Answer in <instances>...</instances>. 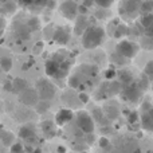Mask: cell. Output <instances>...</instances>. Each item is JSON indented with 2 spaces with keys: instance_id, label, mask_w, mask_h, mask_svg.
<instances>
[{
  "instance_id": "484cf974",
  "label": "cell",
  "mask_w": 153,
  "mask_h": 153,
  "mask_svg": "<svg viewBox=\"0 0 153 153\" xmlns=\"http://www.w3.org/2000/svg\"><path fill=\"white\" fill-rule=\"evenodd\" d=\"M94 1L101 10H108L109 7H111V4L114 3V0H94Z\"/></svg>"
},
{
  "instance_id": "603a6c76",
  "label": "cell",
  "mask_w": 153,
  "mask_h": 153,
  "mask_svg": "<svg viewBox=\"0 0 153 153\" xmlns=\"http://www.w3.org/2000/svg\"><path fill=\"white\" fill-rule=\"evenodd\" d=\"M48 109H50V103H48V101H42V100H40L39 103L35 106V110H36L39 114L46 113Z\"/></svg>"
},
{
  "instance_id": "f35d334b",
  "label": "cell",
  "mask_w": 153,
  "mask_h": 153,
  "mask_svg": "<svg viewBox=\"0 0 153 153\" xmlns=\"http://www.w3.org/2000/svg\"><path fill=\"white\" fill-rule=\"evenodd\" d=\"M100 146L101 148H106V146H109V140L106 137H101L100 138Z\"/></svg>"
},
{
  "instance_id": "8992f818",
  "label": "cell",
  "mask_w": 153,
  "mask_h": 153,
  "mask_svg": "<svg viewBox=\"0 0 153 153\" xmlns=\"http://www.w3.org/2000/svg\"><path fill=\"white\" fill-rule=\"evenodd\" d=\"M19 101H20L24 106L35 108V106L39 103L40 98L35 89H26L24 91H22L20 94H19Z\"/></svg>"
},
{
  "instance_id": "d6a6232c",
  "label": "cell",
  "mask_w": 153,
  "mask_h": 153,
  "mask_svg": "<svg viewBox=\"0 0 153 153\" xmlns=\"http://www.w3.org/2000/svg\"><path fill=\"white\" fill-rule=\"evenodd\" d=\"M137 120H138V114L136 113V111H132V113L129 114V117H128V121H129L130 124H134Z\"/></svg>"
},
{
  "instance_id": "e575fe53",
  "label": "cell",
  "mask_w": 153,
  "mask_h": 153,
  "mask_svg": "<svg viewBox=\"0 0 153 153\" xmlns=\"http://www.w3.org/2000/svg\"><path fill=\"white\" fill-rule=\"evenodd\" d=\"M78 98H79V101H81L82 103H86L87 101H89V95H87L85 91L79 93V94H78Z\"/></svg>"
},
{
  "instance_id": "8d00e7d4",
  "label": "cell",
  "mask_w": 153,
  "mask_h": 153,
  "mask_svg": "<svg viewBox=\"0 0 153 153\" xmlns=\"http://www.w3.org/2000/svg\"><path fill=\"white\" fill-rule=\"evenodd\" d=\"M87 13V8L85 7L83 4H81V5H78V15H81V16H85Z\"/></svg>"
},
{
  "instance_id": "836d02e7",
  "label": "cell",
  "mask_w": 153,
  "mask_h": 153,
  "mask_svg": "<svg viewBox=\"0 0 153 153\" xmlns=\"http://www.w3.org/2000/svg\"><path fill=\"white\" fill-rule=\"evenodd\" d=\"M116 75H117V73L114 69H109V70H106V73H105V76L108 79H113Z\"/></svg>"
},
{
  "instance_id": "ee69618b",
  "label": "cell",
  "mask_w": 153,
  "mask_h": 153,
  "mask_svg": "<svg viewBox=\"0 0 153 153\" xmlns=\"http://www.w3.org/2000/svg\"><path fill=\"white\" fill-rule=\"evenodd\" d=\"M4 28H5V20L3 19V16H0V34H3Z\"/></svg>"
},
{
  "instance_id": "5b68a950",
  "label": "cell",
  "mask_w": 153,
  "mask_h": 153,
  "mask_svg": "<svg viewBox=\"0 0 153 153\" xmlns=\"http://www.w3.org/2000/svg\"><path fill=\"white\" fill-rule=\"evenodd\" d=\"M35 90L39 94V98L42 101H50L55 97V86L51 83L48 79H39L36 82Z\"/></svg>"
},
{
  "instance_id": "f1b7e54d",
  "label": "cell",
  "mask_w": 153,
  "mask_h": 153,
  "mask_svg": "<svg viewBox=\"0 0 153 153\" xmlns=\"http://www.w3.org/2000/svg\"><path fill=\"white\" fill-rule=\"evenodd\" d=\"M144 74H145L146 76H151V78H153V61L148 62L145 66V69H144Z\"/></svg>"
},
{
  "instance_id": "cb8c5ba5",
  "label": "cell",
  "mask_w": 153,
  "mask_h": 153,
  "mask_svg": "<svg viewBox=\"0 0 153 153\" xmlns=\"http://www.w3.org/2000/svg\"><path fill=\"white\" fill-rule=\"evenodd\" d=\"M141 46H143L145 50H153V38L152 36H143L141 39Z\"/></svg>"
},
{
  "instance_id": "60d3db41",
  "label": "cell",
  "mask_w": 153,
  "mask_h": 153,
  "mask_svg": "<svg viewBox=\"0 0 153 153\" xmlns=\"http://www.w3.org/2000/svg\"><path fill=\"white\" fill-rule=\"evenodd\" d=\"M4 89L7 90V91H13V85H12V82H5Z\"/></svg>"
},
{
  "instance_id": "4fadbf2b",
  "label": "cell",
  "mask_w": 153,
  "mask_h": 153,
  "mask_svg": "<svg viewBox=\"0 0 153 153\" xmlns=\"http://www.w3.org/2000/svg\"><path fill=\"white\" fill-rule=\"evenodd\" d=\"M35 128L34 125H23L19 128V137L23 140H30V138L35 137Z\"/></svg>"
},
{
  "instance_id": "277c9868",
  "label": "cell",
  "mask_w": 153,
  "mask_h": 153,
  "mask_svg": "<svg viewBox=\"0 0 153 153\" xmlns=\"http://www.w3.org/2000/svg\"><path fill=\"white\" fill-rule=\"evenodd\" d=\"M76 125H78L79 130L85 134H93L95 129V124H94V120L93 117L90 116L87 111H78L76 114Z\"/></svg>"
},
{
  "instance_id": "ac0fdd59",
  "label": "cell",
  "mask_w": 153,
  "mask_h": 153,
  "mask_svg": "<svg viewBox=\"0 0 153 153\" xmlns=\"http://www.w3.org/2000/svg\"><path fill=\"white\" fill-rule=\"evenodd\" d=\"M140 12H143L144 15H146V13H152L153 12V0H144V1L141 3Z\"/></svg>"
},
{
  "instance_id": "7402d4cb",
  "label": "cell",
  "mask_w": 153,
  "mask_h": 153,
  "mask_svg": "<svg viewBox=\"0 0 153 153\" xmlns=\"http://www.w3.org/2000/svg\"><path fill=\"white\" fill-rule=\"evenodd\" d=\"M140 23L144 28H148L149 26L153 24V13H146V15H143L140 19Z\"/></svg>"
},
{
  "instance_id": "2e32d148",
  "label": "cell",
  "mask_w": 153,
  "mask_h": 153,
  "mask_svg": "<svg viewBox=\"0 0 153 153\" xmlns=\"http://www.w3.org/2000/svg\"><path fill=\"white\" fill-rule=\"evenodd\" d=\"M12 85H13V91L18 93V94H20L22 91L28 89V87H27V81L23 78H15L12 81Z\"/></svg>"
},
{
  "instance_id": "f546056e",
  "label": "cell",
  "mask_w": 153,
  "mask_h": 153,
  "mask_svg": "<svg viewBox=\"0 0 153 153\" xmlns=\"http://www.w3.org/2000/svg\"><path fill=\"white\" fill-rule=\"evenodd\" d=\"M138 87H141V89L146 90L148 89V76L145 74L141 75V79H140V85H138Z\"/></svg>"
},
{
  "instance_id": "52a82bcc",
  "label": "cell",
  "mask_w": 153,
  "mask_h": 153,
  "mask_svg": "<svg viewBox=\"0 0 153 153\" xmlns=\"http://www.w3.org/2000/svg\"><path fill=\"white\" fill-rule=\"evenodd\" d=\"M61 13L69 20H75L78 18V4L74 0H65L59 5Z\"/></svg>"
},
{
  "instance_id": "ba28073f",
  "label": "cell",
  "mask_w": 153,
  "mask_h": 153,
  "mask_svg": "<svg viewBox=\"0 0 153 153\" xmlns=\"http://www.w3.org/2000/svg\"><path fill=\"white\" fill-rule=\"evenodd\" d=\"M70 38H71V32H70V28L69 27H58V28L54 31V35H53V40L55 43L61 46H65L69 43Z\"/></svg>"
},
{
  "instance_id": "30bf717a",
  "label": "cell",
  "mask_w": 153,
  "mask_h": 153,
  "mask_svg": "<svg viewBox=\"0 0 153 153\" xmlns=\"http://www.w3.org/2000/svg\"><path fill=\"white\" fill-rule=\"evenodd\" d=\"M141 3L140 0H125L121 5V12H125L128 16H136L140 12Z\"/></svg>"
},
{
  "instance_id": "5bb4252c",
  "label": "cell",
  "mask_w": 153,
  "mask_h": 153,
  "mask_svg": "<svg viewBox=\"0 0 153 153\" xmlns=\"http://www.w3.org/2000/svg\"><path fill=\"white\" fill-rule=\"evenodd\" d=\"M0 141L3 143V145L11 148L15 144V136H13V133L8 132V130H1L0 132Z\"/></svg>"
},
{
  "instance_id": "7dc6e473",
  "label": "cell",
  "mask_w": 153,
  "mask_h": 153,
  "mask_svg": "<svg viewBox=\"0 0 153 153\" xmlns=\"http://www.w3.org/2000/svg\"><path fill=\"white\" fill-rule=\"evenodd\" d=\"M81 153H87V152H81Z\"/></svg>"
},
{
  "instance_id": "9a60e30c",
  "label": "cell",
  "mask_w": 153,
  "mask_h": 153,
  "mask_svg": "<svg viewBox=\"0 0 153 153\" xmlns=\"http://www.w3.org/2000/svg\"><path fill=\"white\" fill-rule=\"evenodd\" d=\"M141 126L146 132H153V120L151 118V116L148 113L141 114Z\"/></svg>"
},
{
  "instance_id": "4316f807",
  "label": "cell",
  "mask_w": 153,
  "mask_h": 153,
  "mask_svg": "<svg viewBox=\"0 0 153 153\" xmlns=\"http://www.w3.org/2000/svg\"><path fill=\"white\" fill-rule=\"evenodd\" d=\"M54 126L53 121H43L42 122V130L45 133H54Z\"/></svg>"
},
{
  "instance_id": "9c48e42d",
  "label": "cell",
  "mask_w": 153,
  "mask_h": 153,
  "mask_svg": "<svg viewBox=\"0 0 153 153\" xmlns=\"http://www.w3.org/2000/svg\"><path fill=\"white\" fill-rule=\"evenodd\" d=\"M122 97L126 101H129V102H137L138 98H140V87H138V83L132 82V83L126 85L124 91H122Z\"/></svg>"
},
{
  "instance_id": "e0dca14e",
  "label": "cell",
  "mask_w": 153,
  "mask_h": 153,
  "mask_svg": "<svg viewBox=\"0 0 153 153\" xmlns=\"http://www.w3.org/2000/svg\"><path fill=\"white\" fill-rule=\"evenodd\" d=\"M129 34V28H128L125 24H118L116 28V31H114V38H117V39H121V38L126 36V35Z\"/></svg>"
},
{
  "instance_id": "7a4b0ae2",
  "label": "cell",
  "mask_w": 153,
  "mask_h": 153,
  "mask_svg": "<svg viewBox=\"0 0 153 153\" xmlns=\"http://www.w3.org/2000/svg\"><path fill=\"white\" fill-rule=\"evenodd\" d=\"M105 40V30L100 26H90L82 35V46L87 50H93L101 46Z\"/></svg>"
},
{
  "instance_id": "d4e9b609",
  "label": "cell",
  "mask_w": 153,
  "mask_h": 153,
  "mask_svg": "<svg viewBox=\"0 0 153 153\" xmlns=\"http://www.w3.org/2000/svg\"><path fill=\"white\" fill-rule=\"evenodd\" d=\"M120 78H121V82L125 85H129L133 82V76L130 74V71H121L120 74Z\"/></svg>"
},
{
  "instance_id": "83f0119b",
  "label": "cell",
  "mask_w": 153,
  "mask_h": 153,
  "mask_svg": "<svg viewBox=\"0 0 153 153\" xmlns=\"http://www.w3.org/2000/svg\"><path fill=\"white\" fill-rule=\"evenodd\" d=\"M10 152L11 153H26L23 144H20V143H15V144H13V145L10 148Z\"/></svg>"
},
{
  "instance_id": "ab89813d",
  "label": "cell",
  "mask_w": 153,
  "mask_h": 153,
  "mask_svg": "<svg viewBox=\"0 0 153 153\" xmlns=\"http://www.w3.org/2000/svg\"><path fill=\"white\" fill-rule=\"evenodd\" d=\"M55 7H56V0H48V3H47L48 10H54Z\"/></svg>"
},
{
  "instance_id": "bcb514c9",
  "label": "cell",
  "mask_w": 153,
  "mask_h": 153,
  "mask_svg": "<svg viewBox=\"0 0 153 153\" xmlns=\"http://www.w3.org/2000/svg\"><path fill=\"white\" fill-rule=\"evenodd\" d=\"M32 153H42V149H40V148H35Z\"/></svg>"
},
{
  "instance_id": "d6986e66",
  "label": "cell",
  "mask_w": 153,
  "mask_h": 153,
  "mask_svg": "<svg viewBox=\"0 0 153 153\" xmlns=\"http://www.w3.org/2000/svg\"><path fill=\"white\" fill-rule=\"evenodd\" d=\"M0 67L3 71H10L12 69V59L8 56H1L0 58Z\"/></svg>"
},
{
  "instance_id": "7bdbcfd3",
  "label": "cell",
  "mask_w": 153,
  "mask_h": 153,
  "mask_svg": "<svg viewBox=\"0 0 153 153\" xmlns=\"http://www.w3.org/2000/svg\"><path fill=\"white\" fill-rule=\"evenodd\" d=\"M145 35L146 36H152L153 38V24L152 26H149L148 28H145Z\"/></svg>"
},
{
  "instance_id": "b9f144b4",
  "label": "cell",
  "mask_w": 153,
  "mask_h": 153,
  "mask_svg": "<svg viewBox=\"0 0 153 153\" xmlns=\"http://www.w3.org/2000/svg\"><path fill=\"white\" fill-rule=\"evenodd\" d=\"M82 4H83L86 8H90L93 4H95V1H94V0H83V3H82Z\"/></svg>"
},
{
  "instance_id": "d590c367",
  "label": "cell",
  "mask_w": 153,
  "mask_h": 153,
  "mask_svg": "<svg viewBox=\"0 0 153 153\" xmlns=\"http://www.w3.org/2000/svg\"><path fill=\"white\" fill-rule=\"evenodd\" d=\"M47 3L48 0H34V4L36 5V7H47Z\"/></svg>"
},
{
  "instance_id": "6da1fadb",
  "label": "cell",
  "mask_w": 153,
  "mask_h": 153,
  "mask_svg": "<svg viewBox=\"0 0 153 153\" xmlns=\"http://www.w3.org/2000/svg\"><path fill=\"white\" fill-rule=\"evenodd\" d=\"M73 55L67 50H58L46 61L45 70L48 76L54 79H62L69 75L73 66Z\"/></svg>"
},
{
  "instance_id": "44dd1931",
  "label": "cell",
  "mask_w": 153,
  "mask_h": 153,
  "mask_svg": "<svg viewBox=\"0 0 153 153\" xmlns=\"http://www.w3.org/2000/svg\"><path fill=\"white\" fill-rule=\"evenodd\" d=\"M16 36L19 38V39H28L30 36V30L27 26H20L18 30H16Z\"/></svg>"
},
{
  "instance_id": "ffe728a7",
  "label": "cell",
  "mask_w": 153,
  "mask_h": 153,
  "mask_svg": "<svg viewBox=\"0 0 153 153\" xmlns=\"http://www.w3.org/2000/svg\"><path fill=\"white\" fill-rule=\"evenodd\" d=\"M27 27H28L30 32L31 31H38V30L40 28V20L36 18V16H32V18L28 20V23H27Z\"/></svg>"
},
{
  "instance_id": "7c38bea8",
  "label": "cell",
  "mask_w": 153,
  "mask_h": 153,
  "mask_svg": "<svg viewBox=\"0 0 153 153\" xmlns=\"http://www.w3.org/2000/svg\"><path fill=\"white\" fill-rule=\"evenodd\" d=\"M89 27H90V26H89V22H87V19L85 18V16L78 15V18L75 19V27H74L75 34L83 35V32L86 31Z\"/></svg>"
},
{
  "instance_id": "74e56055",
  "label": "cell",
  "mask_w": 153,
  "mask_h": 153,
  "mask_svg": "<svg viewBox=\"0 0 153 153\" xmlns=\"http://www.w3.org/2000/svg\"><path fill=\"white\" fill-rule=\"evenodd\" d=\"M31 4H34V0H19V5L22 7H30Z\"/></svg>"
},
{
  "instance_id": "3957f363",
  "label": "cell",
  "mask_w": 153,
  "mask_h": 153,
  "mask_svg": "<svg viewBox=\"0 0 153 153\" xmlns=\"http://www.w3.org/2000/svg\"><path fill=\"white\" fill-rule=\"evenodd\" d=\"M138 50H140V46L136 42H130V40H121L118 42V45L116 46V51L117 54L122 56L125 59H132L137 55Z\"/></svg>"
},
{
  "instance_id": "4dcf8cb0",
  "label": "cell",
  "mask_w": 153,
  "mask_h": 153,
  "mask_svg": "<svg viewBox=\"0 0 153 153\" xmlns=\"http://www.w3.org/2000/svg\"><path fill=\"white\" fill-rule=\"evenodd\" d=\"M124 59L125 58H122V56L120 55V54H117V53L111 55V61H113L116 65H124Z\"/></svg>"
},
{
  "instance_id": "1f68e13d",
  "label": "cell",
  "mask_w": 153,
  "mask_h": 153,
  "mask_svg": "<svg viewBox=\"0 0 153 153\" xmlns=\"http://www.w3.org/2000/svg\"><path fill=\"white\" fill-rule=\"evenodd\" d=\"M15 7H16V5L13 4V3H5V4L3 5V8H4V10H3V12L11 13V12H13V11H15Z\"/></svg>"
},
{
  "instance_id": "8fae6325",
  "label": "cell",
  "mask_w": 153,
  "mask_h": 153,
  "mask_svg": "<svg viewBox=\"0 0 153 153\" xmlns=\"http://www.w3.org/2000/svg\"><path fill=\"white\" fill-rule=\"evenodd\" d=\"M73 118H74L73 110H70V109H61L55 116V124L59 125V126H62V125L69 124Z\"/></svg>"
},
{
  "instance_id": "f6af8a7d",
  "label": "cell",
  "mask_w": 153,
  "mask_h": 153,
  "mask_svg": "<svg viewBox=\"0 0 153 153\" xmlns=\"http://www.w3.org/2000/svg\"><path fill=\"white\" fill-rule=\"evenodd\" d=\"M56 152H58V153H66V148H65V146H62V145H59L58 148H56Z\"/></svg>"
}]
</instances>
